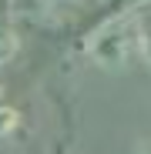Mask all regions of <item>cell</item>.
<instances>
[{
  "instance_id": "6da1fadb",
  "label": "cell",
  "mask_w": 151,
  "mask_h": 154,
  "mask_svg": "<svg viewBox=\"0 0 151 154\" xmlns=\"http://www.w3.org/2000/svg\"><path fill=\"white\" fill-rule=\"evenodd\" d=\"M141 34L128 17H111V23L97 27L91 34V44H87V54L108 70H121L128 67L134 57H141Z\"/></svg>"
},
{
  "instance_id": "7a4b0ae2",
  "label": "cell",
  "mask_w": 151,
  "mask_h": 154,
  "mask_svg": "<svg viewBox=\"0 0 151 154\" xmlns=\"http://www.w3.org/2000/svg\"><path fill=\"white\" fill-rule=\"evenodd\" d=\"M17 127H20V114H17V107L0 104V141H4V137H10Z\"/></svg>"
},
{
  "instance_id": "3957f363",
  "label": "cell",
  "mask_w": 151,
  "mask_h": 154,
  "mask_svg": "<svg viewBox=\"0 0 151 154\" xmlns=\"http://www.w3.org/2000/svg\"><path fill=\"white\" fill-rule=\"evenodd\" d=\"M14 50H17V37H14V30L0 23V64H7V60L14 57Z\"/></svg>"
},
{
  "instance_id": "277c9868",
  "label": "cell",
  "mask_w": 151,
  "mask_h": 154,
  "mask_svg": "<svg viewBox=\"0 0 151 154\" xmlns=\"http://www.w3.org/2000/svg\"><path fill=\"white\" fill-rule=\"evenodd\" d=\"M141 60L151 67V30H144V34H141Z\"/></svg>"
},
{
  "instance_id": "5b68a950",
  "label": "cell",
  "mask_w": 151,
  "mask_h": 154,
  "mask_svg": "<svg viewBox=\"0 0 151 154\" xmlns=\"http://www.w3.org/2000/svg\"><path fill=\"white\" fill-rule=\"evenodd\" d=\"M134 4H141V0H118V10H114V17H124Z\"/></svg>"
},
{
  "instance_id": "8992f818",
  "label": "cell",
  "mask_w": 151,
  "mask_h": 154,
  "mask_svg": "<svg viewBox=\"0 0 151 154\" xmlns=\"http://www.w3.org/2000/svg\"><path fill=\"white\" fill-rule=\"evenodd\" d=\"M138 154H151V147H141V151H138Z\"/></svg>"
},
{
  "instance_id": "52a82bcc",
  "label": "cell",
  "mask_w": 151,
  "mask_h": 154,
  "mask_svg": "<svg viewBox=\"0 0 151 154\" xmlns=\"http://www.w3.org/2000/svg\"><path fill=\"white\" fill-rule=\"evenodd\" d=\"M47 4H67V0H47Z\"/></svg>"
}]
</instances>
